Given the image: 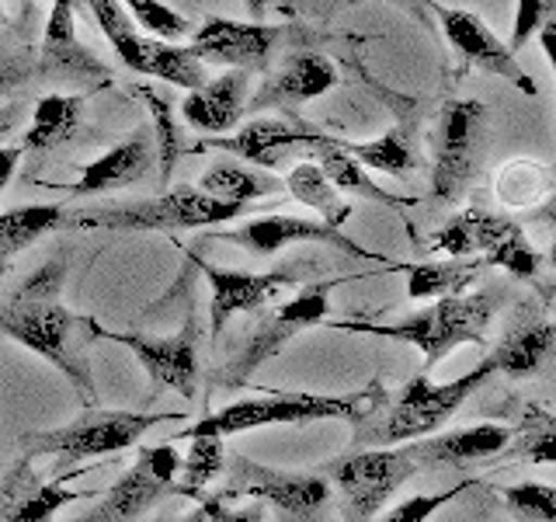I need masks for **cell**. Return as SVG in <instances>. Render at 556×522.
<instances>
[{
    "label": "cell",
    "instance_id": "1",
    "mask_svg": "<svg viewBox=\"0 0 556 522\" xmlns=\"http://www.w3.org/2000/svg\"><path fill=\"white\" fill-rule=\"evenodd\" d=\"M63 261H46L42 269L11 286L0 296V335L56 365L74 383L84 405H91L94 376L87 362V345L98 338V321L63 307Z\"/></svg>",
    "mask_w": 556,
    "mask_h": 522
},
{
    "label": "cell",
    "instance_id": "2",
    "mask_svg": "<svg viewBox=\"0 0 556 522\" xmlns=\"http://www.w3.org/2000/svg\"><path fill=\"white\" fill-rule=\"evenodd\" d=\"M387 405V390L382 383L355 390V394H309V390H268L257 397H243L237 405H226L213 414L199 418L195 425H185L170 435L167 443L178 439H199V435H216V439H230L240 432L271 428V425H309L327 422V418H341V422H365L372 411Z\"/></svg>",
    "mask_w": 556,
    "mask_h": 522
},
{
    "label": "cell",
    "instance_id": "3",
    "mask_svg": "<svg viewBox=\"0 0 556 522\" xmlns=\"http://www.w3.org/2000/svg\"><path fill=\"white\" fill-rule=\"evenodd\" d=\"M494 373L497 370L491 356L448 383H434L428 373H417L414 380H407L404 387H400V394L390 400L387 411L379 408L365 418V422H358L352 446L362 449V446H396V443L425 439L434 428H442L448 418L466 405V397H473Z\"/></svg>",
    "mask_w": 556,
    "mask_h": 522
},
{
    "label": "cell",
    "instance_id": "4",
    "mask_svg": "<svg viewBox=\"0 0 556 522\" xmlns=\"http://www.w3.org/2000/svg\"><path fill=\"white\" fill-rule=\"evenodd\" d=\"M181 411H109V408H87L80 418L49 432L22 435V457L31 463L52 457L56 474H70V467L84 460H104L132 449L150 428L164 422H181Z\"/></svg>",
    "mask_w": 556,
    "mask_h": 522
},
{
    "label": "cell",
    "instance_id": "5",
    "mask_svg": "<svg viewBox=\"0 0 556 522\" xmlns=\"http://www.w3.org/2000/svg\"><path fill=\"white\" fill-rule=\"evenodd\" d=\"M248 213H251V206H243V202H223L216 196H205L202 188L178 185V188L161 191L156 199L77 209V213H70L66 231L178 234V231H199V226H213V223H230Z\"/></svg>",
    "mask_w": 556,
    "mask_h": 522
},
{
    "label": "cell",
    "instance_id": "6",
    "mask_svg": "<svg viewBox=\"0 0 556 522\" xmlns=\"http://www.w3.org/2000/svg\"><path fill=\"white\" fill-rule=\"evenodd\" d=\"M491 313H494L491 293H459V296H439L431 307L410 313L404 321H393V324L334 321L330 327L407 341L425 356V370H434V365L456 352L459 345H486Z\"/></svg>",
    "mask_w": 556,
    "mask_h": 522
},
{
    "label": "cell",
    "instance_id": "7",
    "mask_svg": "<svg viewBox=\"0 0 556 522\" xmlns=\"http://www.w3.org/2000/svg\"><path fill=\"white\" fill-rule=\"evenodd\" d=\"M344 278H317V283H306L292 300L278 303L271 313H265L251 335L243 338V345H237V352L226 359L216 373H208V387L219 390H240L248 387V380L265 365L268 359H275L289 341H295L303 331L317 327L327 321L330 313V293H334Z\"/></svg>",
    "mask_w": 556,
    "mask_h": 522
},
{
    "label": "cell",
    "instance_id": "8",
    "mask_svg": "<svg viewBox=\"0 0 556 522\" xmlns=\"http://www.w3.org/2000/svg\"><path fill=\"white\" fill-rule=\"evenodd\" d=\"M223 474V498L261 501L278 515V522H330L334 487L320 470H278L233 452Z\"/></svg>",
    "mask_w": 556,
    "mask_h": 522
},
{
    "label": "cell",
    "instance_id": "9",
    "mask_svg": "<svg viewBox=\"0 0 556 522\" xmlns=\"http://www.w3.org/2000/svg\"><path fill=\"white\" fill-rule=\"evenodd\" d=\"M421 463L414 460L410 446L396 449H352L344 457L320 467V474L338 492L341 522H372L400 487H404Z\"/></svg>",
    "mask_w": 556,
    "mask_h": 522
},
{
    "label": "cell",
    "instance_id": "10",
    "mask_svg": "<svg viewBox=\"0 0 556 522\" xmlns=\"http://www.w3.org/2000/svg\"><path fill=\"white\" fill-rule=\"evenodd\" d=\"M87 8L98 17V28L112 42L115 57L139 77H156L164 84H178L185 91L205 84V63L188 46H174L164 39L139 32L122 0H87Z\"/></svg>",
    "mask_w": 556,
    "mask_h": 522
},
{
    "label": "cell",
    "instance_id": "11",
    "mask_svg": "<svg viewBox=\"0 0 556 522\" xmlns=\"http://www.w3.org/2000/svg\"><path fill=\"white\" fill-rule=\"evenodd\" d=\"M486 109L473 98H452L442 104L439 126L431 133V196L439 202L459 199L477 178L483 157Z\"/></svg>",
    "mask_w": 556,
    "mask_h": 522
},
{
    "label": "cell",
    "instance_id": "12",
    "mask_svg": "<svg viewBox=\"0 0 556 522\" xmlns=\"http://www.w3.org/2000/svg\"><path fill=\"white\" fill-rule=\"evenodd\" d=\"M185 258L205 275L208 293H213V300H208L213 335H219L237 313H261L265 303H271L278 293L306 283V275L317 269L313 261H289V265H278L271 272H240V269L208 265V261H202L195 251H185Z\"/></svg>",
    "mask_w": 556,
    "mask_h": 522
},
{
    "label": "cell",
    "instance_id": "13",
    "mask_svg": "<svg viewBox=\"0 0 556 522\" xmlns=\"http://www.w3.org/2000/svg\"><path fill=\"white\" fill-rule=\"evenodd\" d=\"M178 470L181 452L170 443L139 446L132 467L104 492L98 509L80 515L77 522H139L150 509H156V501L174 492Z\"/></svg>",
    "mask_w": 556,
    "mask_h": 522
},
{
    "label": "cell",
    "instance_id": "14",
    "mask_svg": "<svg viewBox=\"0 0 556 522\" xmlns=\"http://www.w3.org/2000/svg\"><path fill=\"white\" fill-rule=\"evenodd\" d=\"M98 338L129 348L156 390L181 394L185 400L195 397V390H199V324H195V313H188V321L174 331V335H164V338L136 335V331H109L101 324H98Z\"/></svg>",
    "mask_w": 556,
    "mask_h": 522
},
{
    "label": "cell",
    "instance_id": "15",
    "mask_svg": "<svg viewBox=\"0 0 556 522\" xmlns=\"http://www.w3.org/2000/svg\"><path fill=\"white\" fill-rule=\"evenodd\" d=\"M216 240L233 244V248L248 251L254 258H271L278 251H286L289 244H327V248H338L352 258H372L382 261V254L365 251L358 240L344 237L341 226H330L320 216H282V213H268V216H254L230 231H216Z\"/></svg>",
    "mask_w": 556,
    "mask_h": 522
},
{
    "label": "cell",
    "instance_id": "16",
    "mask_svg": "<svg viewBox=\"0 0 556 522\" xmlns=\"http://www.w3.org/2000/svg\"><path fill=\"white\" fill-rule=\"evenodd\" d=\"M313 139L317 129L303 126V122H286V119H254L248 126H240L237 133H223V136H205L199 139L188 153H202V150H223L233 153L237 161H248L254 167L278 171L289 167L292 161H303L313 153Z\"/></svg>",
    "mask_w": 556,
    "mask_h": 522
},
{
    "label": "cell",
    "instance_id": "17",
    "mask_svg": "<svg viewBox=\"0 0 556 522\" xmlns=\"http://www.w3.org/2000/svg\"><path fill=\"white\" fill-rule=\"evenodd\" d=\"M434 17H439L448 46L459 52L466 66H477V70H483V74H494L501 80H508L511 87H518V91L529 95V98L539 95V87L529 77V70L518 63V52L504 39H497L494 28H486V22L480 14L463 11V8L434 4Z\"/></svg>",
    "mask_w": 556,
    "mask_h": 522
},
{
    "label": "cell",
    "instance_id": "18",
    "mask_svg": "<svg viewBox=\"0 0 556 522\" xmlns=\"http://www.w3.org/2000/svg\"><path fill=\"white\" fill-rule=\"evenodd\" d=\"M39 74L56 84H74V87L112 84L109 66L80 42L74 0H52L42 46H39Z\"/></svg>",
    "mask_w": 556,
    "mask_h": 522
},
{
    "label": "cell",
    "instance_id": "19",
    "mask_svg": "<svg viewBox=\"0 0 556 522\" xmlns=\"http://www.w3.org/2000/svg\"><path fill=\"white\" fill-rule=\"evenodd\" d=\"M278 25L265 22H237V17H205L188 35V49L202 63H219L230 70H268L271 52L278 46Z\"/></svg>",
    "mask_w": 556,
    "mask_h": 522
},
{
    "label": "cell",
    "instance_id": "20",
    "mask_svg": "<svg viewBox=\"0 0 556 522\" xmlns=\"http://www.w3.org/2000/svg\"><path fill=\"white\" fill-rule=\"evenodd\" d=\"M74 474H52V481H42L35 474L28 457L17 460L8 477L0 481V522H56V512L66 509L70 501H84L94 492H70L66 481Z\"/></svg>",
    "mask_w": 556,
    "mask_h": 522
},
{
    "label": "cell",
    "instance_id": "21",
    "mask_svg": "<svg viewBox=\"0 0 556 522\" xmlns=\"http://www.w3.org/2000/svg\"><path fill=\"white\" fill-rule=\"evenodd\" d=\"M251 101V70H226V74L199 84L178 104L181 119L205 136H223L240 126Z\"/></svg>",
    "mask_w": 556,
    "mask_h": 522
},
{
    "label": "cell",
    "instance_id": "22",
    "mask_svg": "<svg viewBox=\"0 0 556 522\" xmlns=\"http://www.w3.org/2000/svg\"><path fill=\"white\" fill-rule=\"evenodd\" d=\"M153 161H156L153 129L139 126L132 136H126L122 144H115L109 153L94 157V161L84 167L80 182L70 185L66 191H74V196H104V191H118V188L139 185L150 174Z\"/></svg>",
    "mask_w": 556,
    "mask_h": 522
},
{
    "label": "cell",
    "instance_id": "23",
    "mask_svg": "<svg viewBox=\"0 0 556 522\" xmlns=\"http://www.w3.org/2000/svg\"><path fill=\"white\" fill-rule=\"evenodd\" d=\"M338 87V70L327 57L317 52H300L292 57L278 74L261 87V91L248 101L251 109H295V104L313 101Z\"/></svg>",
    "mask_w": 556,
    "mask_h": 522
},
{
    "label": "cell",
    "instance_id": "24",
    "mask_svg": "<svg viewBox=\"0 0 556 522\" xmlns=\"http://www.w3.org/2000/svg\"><path fill=\"white\" fill-rule=\"evenodd\" d=\"M511 443L508 425H473V428H456L434 439L414 443V460L421 467H473L491 457H501L504 446Z\"/></svg>",
    "mask_w": 556,
    "mask_h": 522
},
{
    "label": "cell",
    "instance_id": "25",
    "mask_svg": "<svg viewBox=\"0 0 556 522\" xmlns=\"http://www.w3.org/2000/svg\"><path fill=\"white\" fill-rule=\"evenodd\" d=\"M556 359V324L546 321L543 313H521L504 335V341L491 352L494 370L504 376H532L546 362Z\"/></svg>",
    "mask_w": 556,
    "mask_h": 522
},
{
    "label": "cell",
    "instance_id": "26",
    "mask_svg": "<svg viewBox=\"0 0 556 522\" xmlns=\"http://www.w3.org/2000/svg\"><path fill=\"white\" fill-rule=\"evenodd\" d=\"M313 161L320 164V171L327 174L330 182H334L338 191H352V196H362V199H369V202H379V206H390V209H400V206H414L417 199H400V196H390L387 188H379L372 178H369V171H365L352 153H348L341 147V139L338 136H324L317 133V139H313Z\"/></svg>",
    "mask_w": 556,
    "mask_h": 522
},
{
    "label": "cell",
    "instance_id": "27",
    "mask_svg": "<svg viewBox=\"0 0 556 522\" xmlns=\"http://www.w3.org/2000/svg\"><path fill=\"white\" fill-rule=\"evenodd\" d=\"M70 213L56 202L46 206H17L0 213V278L11 269V261L31 248L35 240H42L56 231H66Z\"/></svg>",
    "mask_w": 556,
    "mask_h": 522
},
{
    "label": "cell",
    "instance_id": "28",
    "mask_svg": "<svg viewBox=\"0 0 556 522\" xmlns=\"http://www.w3.org/2000/svg\"><path fill=\"white\" fill-rule=\"evenodd\" d=\"M480 258L486 265H497L515 278H535L543 269V254L532 248L529 234L515 220H504L497 213L486 216V231L480 240Z\"/></svg>",
    "mask_w": 556,
    "mask_h": 522
},
{
    "label": "cell",
    "instance_id": "29",
    "mask_svg": "<svg viewBox=\"0 0 556 522\" xmlns=\"http://www.w3.org/2000/svg\"><path fill=\"white\" fill-rule=\"evenodd\" d=\"M483 269H486L483 258H448V261H425V265H393V272L407 275L410 300L459 296L477 283Z\"/></svg>",
    "mask_w": 556,
    "mask_h": 522
},
{
    "label": "cell",
    "instance_id": "30",
    "mask_svg": "<svg viewBox=\"0 0 556 522\" xmlns=\"http://www.w3.org/2000/svg\"><path fill=\"white\" fill-rule=\"evenodd\" d=\"M84 95H46L31 112V126L22 136V150H56L80 129Z\"/></svg>",
    "mask_w": 556,
    "mask_h": 522
},
{
    "label": "cell",
    "instance_id": "31",
    "mask_svg": "<svg viewBox=\"0 0 556 522\" xmlns=\"http://www.w3.org/2000/svg\"><path fill=\"white\" fill-rule=\"evenodd\" d=\"M286 191L295 202H303L306 209H313V213H317L330 226H341L348 216H352V202L341 196V191L334 188V182L327 178L313 157H303V161H295L289 167Z\"/></svg>",
    "mask_w": 556,
    "mask_h": 522
},
{
    "label": "cell",
    "instance_id": "32",
    "mask_svg": "<svg viewBox=\"0 0 556 522\" xmlns=\"http://www.w3.org/2000/svg\"><path fill=\"white\" fill-rule=\"evenodd\" d=\"M501 460L521 463H556V411L529 405L511 428V443L504 446Z\"/></svg>",
    "mask_w": 556,
    "mask_h": 522
},
{
    "label": "cell",
    "instance_id": "33",
    "mask_svg": "<svg viewBox=\"0 0 556 522\" xmlns=\"http://www.w3.org/2000/svg\"><path fill=\"white\" fill-rule=\"evenodd\" d=\"M199 188L205 191V196H216L223 202H243L251 206L254 199L261 196H275V191H282L286 182L271 178V174L265 171H251V167H240L233 161H223V164H213L205 174Z\"/></svg>",
    "mask_w": 556,
    "mask_h": 522
},
{
    "label": "cell",
    "instance_id": "34",
    "mask_svg": "<svg viewBox=\"0 0 556 522\" xmlns=\"http://www.w3.org/2000/svg\"><path fill=\"white\" fill-rule=\"evenodd\" d=\"M136 95L147 101V109L153 115V144H156V167H161V185L170 182V171L178 164V157L185 153V129H181V112L174 109L170 98L156 91L153 84H139Z\"/></svg>",
    "mask_w": 556,
    "mask_h": 522
},
{
    "label": "cell",
    "instance_id": "35",
    "mask_svg": "<svg viewBox=\"0 0 556 522\" xmlns=\"http://www.w3.org/2000/svg\"><path fill=\"white\" fill-rule=\"evenodd\" d=\"M341 147L352 153L365 171H382V174H393V178H407V174L417 167V153L410 147L407 133L400 126L387 129L376 139H362V144L341 139Z\"/></svg>",
    "mask_w": 556,
    "mask_h": 522
},
{
    "label": "cell",
    "instance_id": "36",
    "mask_svg": "<svg viewBox=\"0 0 556 522\" xmlns=\"http://www.w3.org/2000/svg\"><path fill=\"white\" fill-rule=\"evenodd\" d=\"M188 457L181 460V470L174 481V495H185V498H202L205 487L213 484L223 467H226V449H223V439L216 435H199V439H188Z\"/></svg>",
    "mask_w": 556,
    "mask_h": 522
},
{
    "label": "cell",
    "instance_id": "37",
    "mask_svg": "<svg viewBox=\"0 0 556 522\" xmlns=\"http://www.w3.org/2000/svg\"><path fill=\"white\" fill-rule=\"evenodd\" d=\"M549 171L535 161H511L508 167L501 171L497 178V199L511 209H529L539 206L549 196Z\"/></svg>",
    "mask_w": 556,
    "mask_h": 522
},
{
    "label": "cell",
    "instance_id": "38",
    "mask_svg": "<svg viewBox=\"0 0 556 522\" xmlns=\"http://www.w3.org/2000/svg\"><path fill=\"white\" fill-rule=\"evenodd\" d=\"M486 209L469 206L459 216H452L439 234L431 237V251L448 254V258H480V240L486 231Z\"/></svg>",
    "mask_w": 556,
    "mask_h": 522
},
{
    "label": "cell",
    "instance_id": "39",
    "mask_svg": "<svg viewBox=\"0 0 556 522\" xmlns=\"http://www.w3.org/2000/svg\"><path fill=\"white\" fill-rule=\"evenodd\" d=\"M126 11H132L136 17V28L153 35V39H164V42H178V39H188L195 25L188 22L181 11H174L164 0H122Z\"/></svg>",
    "mask_w": 556,
    "mask_h": 522
},
{
    "label": "cell",
    "instance_id": "40",
    "mask_svg": "<svg viewBox=\"0 0 556 522\" xmlns=\"http://www.w3.org/2000/svg\"><path fill=\"white\" fill-rule=\"evenodd\" d=\"M501 498L521 522H556V487L549 484H511L504 487Z\"/></svg>",
    "mask_w": 556,
    "mask_h": 522
},
{
    "label": "cell",
    "instance_id": "41",
    "mask_svg": "<svg viewBox=\"0 0 556 522\" xmlns=\"http://www.w3.org/2000/svg\"><path fill=\"white\" fill-rule=\"evenodd\" d=\"M469 487H477V477H466L459 484H452L448 492H439V495H414L407 501L393 505V509L382 515L379 522H428L439 509H445L448 501H456L463 492H469Z\"/></svg>",
    "mask_w": 556,
    "mask_h": 522
},
{
    "label": "cell",
    "instance_id": "42",
    "mask_svg": "<svg viewBox=\"0 0 556 522\" xmlns=\"http://www.w3.org/2000/svg\"><path fill=\"white\" fill-rule=\"evenodd\" d=\"M556 14V0H518L515 4V25H511V39L508 46L518 52L526 46L532 35L539 32V25L546 22V17Z\"/></svg>",
    "mask_w": 556,
    "mask_h": 522
},
{
    "label": "cell",
    "instance_id": "43",
    "mask_svg": "<svg viewBox=\"0 0 556 522\" xmlns=\"http://www.w3.org/2000/svg\"><path fill=\"white\" fill-rule=\"evenodd\" d=\"M199 501L208 522H265V505L261 501L233 505V498H223V495H202Z\"/></svg>",
    "mask_w": 556,
    "mask_h": 522
},
{
    "label": "cell",
    "instance_id": "44",
    "mask_svg": "<svg viewBox=\"0 0 556 522\" xmlns=\"http://www.w3.org/2000/svg\"><path fill=\"white\" fill-rule=\"evenodd\" d=\"M31 74H35V66L28 57H4L0 60V95H11L14 87L31 80Z\"/></svg>",
    "mask_w": 556,
    "mask_h": 522
},
{
    "label": "cell",
    "instance_id": "45",
    "mask_svg": "<svg viewBox=\"0 0 556 522\" xmlns=\"http://www.w3.org/2000/svg\"><path fill=\"white\" fill-rule=\"evenodd\" d=\"M22 147H0V196H4V188L11 185L14 171H17V161H22Z\"/></svg>",
    "mask_w": 556,
    "mask_h": 522
},
{
    "label": "cell",
    "instance_id": "46",
    "mask_svg": "<svg viewBox=\"0 0 556 522\" xmlns=\"http://www.w3.org/2000/svg\"><path fill=\"white\" fill-rule=\"evenodd\" d=\"M14 122H17V104H8V109H0V147H4L8 133L14 129Z\"/></svg>",
    "mask_w": 556,
    "mask_h": 522
},
{
    "label": "cell",
    "instance_id": "47",
    "mask_svg": "<svg viewBox=\"0 0 556 522\" xmlns=\"http://www.w3.org/2000/svg\"><path fill=\"white\" fill-rule=\"evenodd\" d=\"M404 4H410V11L428 25V22H431V14H434V4H439V0H404Z\"/></svg>",
    "mask_w": 556,
    "mask_h": 522
},
{
    "label": "cell",
    "instance_id": "48",
    "mask_svg": "<svg viewBox=\"0 0 556 522\" xmlns=\"http://www.w3.org/2000/svg\"><path fill=\"white\" fill-rule=\"evenodd\" d=\"M243 4H248V11L254 14V22H261L265 11H268V0H243Z\"/></svg>",
    "mask_w": 556,
    "mask_h": 522
},
{
    "label": "cell",
    "instance_id": "49",
    "mask_svg": "<svg viewBox=\"0 0 556 522\" xmlns=\"http://www.w3.org/2000/svg\"><path fill=\"white\" fill-rule=\"evenodd\" d=\"M174 522H208V515L202 512V505H199V509L191 512V515H185V519H174Z\"/></svg>",
    "mask_w": 556,
    "mask_h": 522
},
{
    "label": "cell",
    "instance_id": "50",
    "mask_svg": "<svg viewBox=\"0 0 556 522\" xmlns=\"http://www.w3.org/2000/svg\"><path fill=\"white\" fill-rule=\"evenodd\" d=\"M8 25H11V11L4 0H0V28H8Z\"/></svg>",
    "mask_w": 556,
    "mask_h": 522
},
{
    "label": "cell",
    "instance_id": "51",
    "mask_svg": "<svg viewBox=\"0 0 556 522\" xmlns=\"http://www.w3.org/2000/svg\"><path fill=\"white\" fill-rule=\"evenodd\" d=\"M549 265H553V269H556V240H553V244H549Z\"/></svg>",
    "mask_w": 556,
    "mask_h": 522
},
{
    "label": "cell",
    "instance_id": "52",
    "mask_svg": "<svg viewBox=\"0 0 556 522\" xmlns=\"http://www.w3.org/2000/svg\"><path fill=\"white\" fill-rule=\"evenodd\" d=\"M553 293H556V283H553Z\"/></svg>",
    "mask_w": 556,
    "mask_h": 522
}]
</instances>
